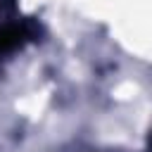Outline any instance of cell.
Returning a JSON list of instances; mask_svg holds the SVG:
<instances>
[{
    "label": "cell",
    "mask_w": 152,
    "mask_h": 152,
    "mask_svg": "<svg viewBox=\"0 0 152 152\" xmlns=\"http://www.w3.org/2000/svg\"><path fill=\"white\" fill-rule=\"evenodd\" d=\"M38 36H40V26L33 17L2 24L0 26V55H7L12 50L26 45L28 40H36Z\"/></svg>",
    "instance_id": "1"
}]
</instances>
